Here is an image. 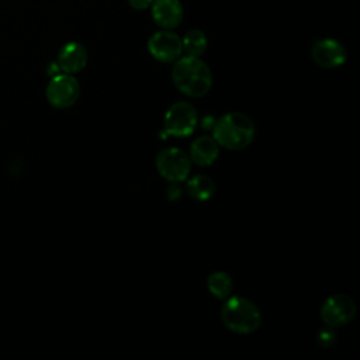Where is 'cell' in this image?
Returning a JSON list of instances; mask_svg holds the SVG:
<instances>
[{
	"label": "cell",
	"instance_id": "obj_5",
	"mask_svg": "<svg viewBox=\"0 0 360 360\" xmlns=\"http://www.w3.org/2000/svg\"><path fill=\"white\" fill-rule=\"evenodd\" d=\"M80 94V84L73 75L58 73L51 77L45 96L51 105L55 108H69L72 107Z\"/></svg>",
	"mask_w": 360,
	"mask_h": 360
},
{
	"label": "cell",
	"instance_id": "obj_13",
	"mask_svg": "<svg viewBox=\"0 0 360 360\" xmlns=\"http://www.w3.org/2000/svg\"><path fill=\"white\" fill-rule=\"evenodd\" d=\"M186 191L195 201H207L215 193V183L207 174H195L187 180Z\"/></svg>",
	"mask_w": 360,
	"mask_h": 360
},
{
	"label": "cell",
	"instance_id": "obj_2",
	"mask_svg": "<svg viewBox=\"0 0 360 360\" xmlns=\"http://www.w3.org/2000/svg\"><path fill=\"white\" fill-rule=\"evenodd\" d=\"M255 124L243 112H228L212 125V138L217 143L229 150L248 148L255 138Z\"/></svg>",
	"mask_w": 360,
	"mask_h": 360
},
{
	"label": "cell",
	"instance_id": "obj_19",
	"mask_svg": "<svg viewBox=\"0 0 360 360\" xmlns=\"http://www.w3.org/2000/svg\"><path fill=\"white\" fill-rule=\"evenodd\" d=\"M62 70H60V68H59V65L56 63V62H52L51 65H49V68H48V75H51V76H55V75H58V73H60Z\"/></svg>",
	"mask_w": 360,
	"mask_h": 360
},
{
	"label": "cell",
	"instance_id": "obj_7",
	"mask_svg": "<svg viewBox=\"0 0 360 360\" xmlns=\"http://www.w3.org/2000/svg\"><path fill=\"white\" fill-rule=\"evenodd\" d=\"M156 169L170 183H180L190 174V158L179 148H166L156 156Z\"/></svg>",
	"mask_w": 360,
	"mask_h": 360
},
{
	"label": "cell",
	"instance_id": "obj_10",
	"mask_svg": "<svg viewBox=\"0 0 360 360\" xmlns=\"http://www.w3.org/2000/svg\"><path fill=\"white\" fill-rule=\"evenodd\" d=\"M150 14L156 25L163 30H173L183 20V6L180 0H153Z\"/></svg>",
	"mask_w": 360,
	"mask_h": 360
},
{
	"label": "cell",
	"instance_id": "obj_12",
	"mask_svg": "<svg viewBox=\"0 0 360 360\" xmlns=\"http://www.w3.org/2000/svg\"><path fill=\"white\" fill-rule=\"evenodd\" d=\"M219 153V145L212 136L201 135L195 138L190 146V159L198 166H210Z\"/></svg>",
	"mask_w": 360,
	"mask_h": 360
},
{
	"label": "cell",
	"instance_id": "obj_11",
	"mask_svg": "<svg viewBox=\"0 0 360 360\" xmlns=\"http://www.w3.org/2000/svg\"><path fill=\"white\" fill-rule=\"evenodd\" d=\"M87 59V51L82 44L68 42L59 49L56 63L63 73L73 75L82 72L86 68Z\"/></svg>",
	"mask_w": 360,
	"mask_h": 360
},
{
	"label": "cell",
	"instance_id": "obj_4",
	"mask_svg": "<svg viewBox=\"0 0 360 360\" xmlns=\"http://www.w3.org/2000/svg\"><path fill=\"white\" fill-rule=\"evenodd\" d=\"M165 131L173 136H188L198 124V114L193 104L177 101L169 107L165 114Z\"/></svg>",
	"mask_w": 360,
	"mask_h": 360
},
{
	"label": "cell",
	"instance_id": "obj_15",
	"mask_svg": "<svg viewBox=\"0 0 360 360\" xmlns=\"http://www.w3.org/2000/svg\"><path fill=\"white\" fill-rule=\"evenodd\" d=\"M208 291L218 300H225L232 292V278L225 271H214L207 278Z\"/></svg>",
	"mask_w": 360,
	"mask_h": 360
},
{
	"label": "cell",
	"instance_id": "obj_14",
	"mask_svg": "<svg viewBox=\"0 0 360 360\" xmlns=\"http://www.w3.org/2000/svg\"><path fill=\"white\" fill-rule=\"evenodd\" d=\"M181 45H183V52L188 56H201L208 46L207 35L197 28H193L184 34L181 38Z\"/></svg>",
	"mask_w": 360,
	"mask_h": 360
},
{
	"label": "cell",
	"instance_id": "obj_1",
	"mask_svg": "<svg viewBox=\"0 0 360 360\" xmlns=\"http://www.w3.org/2000/svg\"><path fill=\"white\" fill-rule=\"evenodd\" d=\"M172 80L179 91L188 97H202L212 86V73L200 56H183L174 60Z\"/></svg>",
	"mask_w": 360,
	"mask_h": 360
},
{
	"label": "cell",
	"instance_id": "obj_17",
	"mask_svg": "<svg viewBox=\"0 0 360 360\" xmlns=\"http://www.w3.org/2000/svg\"><path fill=\"white\" fill-rule=\"evenodd\" d=\"M127 1L135 10H146L150 7L153 0H127Z\"/></svg>",
	"mask_w": 360,
	"mask_h": 360
},
{
	"label": "cell",
	"instance_id": "obj_3",
	"mask_svg": "<svg viewBox=\"0 0 360 360\" xmlns=\"http://www.w3.org/2000/svg\"><path fill=\"white\" fill-rule=\"evenodd\" d=\"M221 308V319L224 325L239 335L253 333L262 325V314L256 304L239 295L225 298Z\"/></svg>",
	"mask_w": 360,
	"mask_h": 360
},
{
	"label": "cell",
	"instance_id": "obj_8",
	"mask_svg": "<svg viewBox=\"0 0 360 360\" xmlns=\"http://www.w3.org/2000/svg\"><path fill=\"white\" fill-rule=\"evenodd\" d=\"M148 51L159 62H174L183 53L181 38L170 30L156 31L148 39Z\"/></svg>",
	"mask_w": 360,
	"mask_h": 360
},
{
	"label": "cell",
	"instance_id": "obj_6",
	"mask_svg": "<svg viewBox=\"0 0 360 360\" xmlns=\"http://www.w3.org/2000/svg\"><path fill=\"white\" fill-rule=\"evenodd\" d=\"M357 314L354 300L346 294H335L326 298L319 309L321 319L330 328L345 326L353 321Z\"/></svg>",
	"mask_w": 360,
	"mask_h": 360
},
{
	"label": "cell",
	"instance_id": "obj_16",
	"mask_svg": "<svg viewBox=\"0 0 360 360\" xmlns=\"http://www.w3.org/2000/svg\"><path fill=\"white\" fill-rule=\"evenodd\" d=\"M335 340H336V335L332 330V328L328 325L325 328H321L316 332V342L322 347H330L335 343Z\"/></svg>",
	"mask_w": 360,
	"mask_h": 360
},
{
	"label": "cell",
	"instance_id": "obj_18",
	"mask_svg": "<svg viewBox=\"0 0 360 360\" xmlns=\"http://www.w3.org/2000/svg\"><path fill=\"white\" fill-rule=\"evenodd\" d=\"M180 195H181L180 187L176 186V183H173V184L169 187V190H167V197H169L170 200H177Z\"/></svg>",
	"mask_w": 360,
	"mask_h": 360
},
{
	"label": "cell",
	"instance_id": "obj_9",
	"mask_svg": "<svg viewBox=\"0 0 360 360\" xmlns=\"http://www.w3.org/2000/svg\"><path fill=\"white\" fill-rule=\"evenodd\" d=\"M312 60L323 69H335L346 62L347 52L343 44L335 38H321L312 44Z\"/></svg>",
	"mask_w": 360,
	"mask_h": 360
}]
</instances>
